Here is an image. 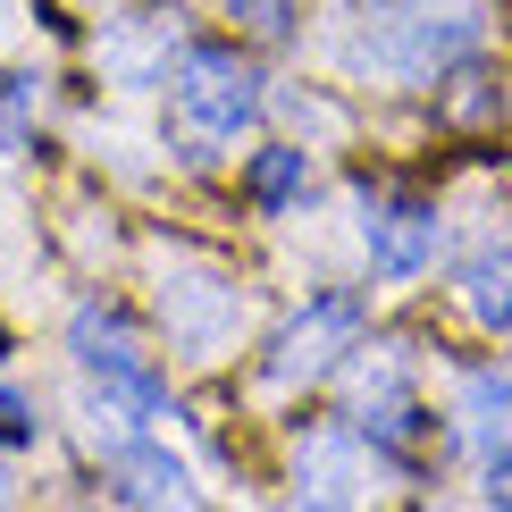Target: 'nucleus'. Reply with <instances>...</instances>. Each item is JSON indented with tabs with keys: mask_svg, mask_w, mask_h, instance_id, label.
<instances>
[{
	"mask_svg": "<svg viewBox=\"0 0 512 512\" xmlns=\"http://www.w3.org/2000/svg\"><path fill=\"white\" fill-rule=\"evenodd\" d=\"M353 17L361 26L345 34V68L387 84H429L479 42V0H353Z\"/></svg>",
	"mask_w": 512,
	"mask_h": 512,
	"instance_id": "obj_1",
	"label": "nucleus"
},
{
	"mask_svg": "<svg viewBox=\"0 0 512 512\" xmlns=\"http://www.w3.org/2000/svg\"><path fill=\"white\" fill-rule=\"evenodd\" d=\"M252 118H261V76L236 51H194L168 76V126H177L185 160H219Z\"/></svg>",
	"mask_w": 512,
	"mask_h": 512,
	"instance_id": "obj_2",
	"label": "nucleus"
},
{
	"mask_svg": "<svg viewBox=\"0 0 512 512\" xmlns=\"http://www.w3.org/2000/svg\"><path fill=\"white\" fill-rule=\"evenodd\" d=\"M160 328L185 361H219L244 336V286L194 252H160Z\"/></svg>",
	"mask_w": 512,
	"mask_h": 512,
	"instance_id": "obj_3",
	"label": "nucleus"
},
{
	"mask_svg": "<svg viewBox=\"0 0 512 512\" xmlns=\"http://www.w3.org/2000/svg\"><path fill=\"white\" fill-rule=\"evenodd\" d=\"M353 336H361L353 294H311V303L294 311V328L277 336V353H269V387H311L336 353H353Z\"/></svg>",
	"mask_w": 512,
	"mask_h": 512,
	"instance_id": "obj_4",
	"label": "nucleus"
},
{
	"mask_svg": "<svg viewBox=\"0 0 512 512\" xmlns=\"http://www.w3.org/2000/svg\"><path fill=\"white\" fill-rule=\"evenodd\" d=\"M68 345H76V361L101 378V387H126V395H143L152 412L168 403V395H160V378H152V361H143V336L126 328V319H118L110 303H84V311H76V328H68Z\"/></svg>",
	"mask_w": 512,
	"mask_h": 512,
	"instance_id": "obj_5",
	"label": "nucleus"
},
{
	"mask_svg": "<svg viewBox=\"0 0 512 512\" xmlns=\"http://www.w3.org/2000/svg\"><path fill=\"white\" fill-rule=\"evenodd\" d=\"M361 244H370V269L378 277H420L437 261V210L429 202H412V194H395V202H370V219H361Z\"/></svg>",
	"mask_w": 512,
	"mask_h": 512,
	"instance_id": "obj_6",
	"label": "nucleus"
},
{
	"mask_svg": "<svg viewBox=\"0 0 512 512\" xmlns=\"http://www.w3.org/2000/svg\"><path fill=\"white\" fill-rule=\"evenodd\" d=\"M294 496H311V504H353V496H370V462L353 454L345 429H311L303 445H294Z\"/></svg>",
	"mask_w": 512,
	"mask_h": 512,
	"instance_id": "obj_7",
	"label": "nucleus"
},
{
	"mask_svg": "<svg viewBox=\"0 0 512 512\" xmlns=\"http://www.w3.org/2000/svg\"><path fill=\"white\" fill-rule=\"evenodd\" d=\"M110 462H118V496H126V504H194V496H202V487L185 479V462H177V454H160L152 437L118 445Z\"/></svg>",
	"mask_w": 512,
	"mask_h": 512,
	"instance_id": "obj_8",
	"label": "nucleus"
},
{
	"mask_svg": "<svg viewBox=\"0 0 512 512\" xmlns=\"http://www.w3.org/2000/svg\"><path fill=\"white\" fill-rule=\"evenodd\" d=\"M462 311L479 319V328H512V244L487 236L471 261H462Z\"/></svg>",
	"mask_w": 512,
	"mask_h": 512,
	"instance_id": "obj_9",
	"label": "nucleus"
},
{
	"mask_svg": "<svg viewBox=\"0 0 512 512\" xmlns=\"http://www.w3.org/2000/svg\"><path fill=\"white\" fill-rule=\"evenodd\" d=\"M353 412H361V429H378V437H403V429H412V387H403V361H395V353H378V370H361Z\"/></svg>",
	"mask_w": 512,
	"mask_h": 512,
	"instance_id": "obj_10",
	"label": "nucleus"
},
{
	"mask_svg": "<svg viewBox=\"0 0 512 512\" xmlns=\"http://www.w3.org/2000/svg\"><path fill=\"white\" fill-rule=\"evenodd\" d=\"M462 429H471L479 445L512 437V361H496V370H479L471 387H462Z\"/></svg>",
	"mask_w": 512,
	"mask_h": 512,
	"instance_id": "obj_11",
	"label": "nucleus"
},
{
	"mask_svg": "<svg viewBox=\"0 0 512 512\" xmlns=\"http://www.w3.org/2000/svg\"><path fill=\"white\" fill-rule=\"evenodd\" d=\"M311 185V160L294 152V143H277V152H261V168H252V194H261L269 210H286L294 194Z\"/></svg>",
	"mask_w": 512,
	"mask_h": 512,
	"instance_id": "obj_12",
	"label": "nucleus"
},
{
	"mask_svg": "<svg viewBox=\"0 0 512 512\" xmlns=\"http://www.w3.org/2000/svg\"><path fill=\"white\" fill-rule=\"evenodd\" d=\"M42 437V420H34V403L17 395V387H0V445H34Z\"/></svg>",
	"mask_w": 512,
	"mask_h": 512,
	"instance_id": "obj_13",
	"label": "nucleus"
},
{
	"mask_svg": "<svg viewBox=\"0 0 512 512\" xmlns=\"http://www.w3.org/2000/svg\"><path fill=\"white\" fill-rule=\"evenodd\" d=\"M236 17L252 34H286V0H236Z\"/></svg>",
	"mask_w": 512,
	"mask_h": 512,
	"instance_id": "obj_14",
	"label": "nucleus"
},
{
	"mask_svg": "<svg viewBox=\"0 0 512 512\" xmlns=\"http://www.w3.org/2000/svg\"><path fill=\"white\" fill-rule=\"evenodd\" d=\"M487 479H496V487H504V479H512V462H496V471H487Z\"/></svg>",
	"mask_w": 512,
	"mask_h": 512,
	"instance_id": "obj_15",
	"label": "nucleus"
}]
</instances>
